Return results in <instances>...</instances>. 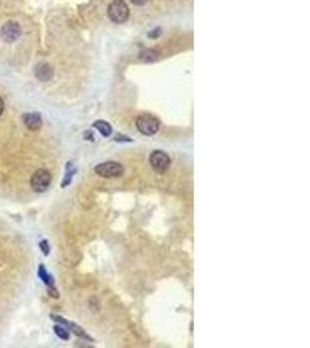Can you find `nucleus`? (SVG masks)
<instances>
[{"label":"nucleus","mask_w":310,"mask_h":348,"mask_svg":"<svg viewBox=\"0 0 310 348\" xmlns=\"http://www.w3.org/2000/svg\"><path fill=\"white\" fill-rule=\"evenodd\" d=\"M34 72L35 77H36L38 80L44 81V83L53 79L55 74L54 67L51 66L49 63H47V62H40V63L35 65Z\"/></svg>","instance_id":"0eeeda50"},{"label":"nucleus","mask_w":310,"mask_h":348,"mask_svg":"<svg viewBox=\"0 0 310 348\" xmlns=\"http://www.w3.org/2000/svg\"><path fill=\"white\" fill-rule=\"evenodd\" d=\"M22 121H24V125L31 131H37L42 128V118L40 114L36 112L24 114Z\"/></svg>","instance_id":"1a4fd4ad"},{"label":"nucleus","mask_w":310,"mask_h":348,"mask_svg":"<svg viewBox=\"0 0 310 348\" xmlns=\"http://www.w3.org/2000/svg\"><path fill=\"white\" fill-rule=\"evenodd\" d=\"M40 247H41L42 252H43V254H44V255H48V254H49V252H50V247H49V244H48L47 240H42V242L40 243Z\"/></svg>","instance_id":"2eb2a0df"},{"label":"nucleus","mask_w":310,"mask_h":348,"mask_svg":"<svg viewBox=\"0 0 310 348\" xmlns=\"http://www.w3.org/2000/svg\"><path fill=\"white\" fill-rule=\"evenodd\" d=\"M51 180H53V177H51L49 171L43 170V168L37 170L31 179V190L36 191V193H43L49 188Z\"/></svg>","instance_id":"20e7f679"},{"label":"nucleus","mask_w":310,"mask_h":348,"mask_svg":"<svg viewBox=\"0 0 310 348\" xmlns=\"http://www.w3.org/2000/svg\"><path fill=\"white\" fill-rule=\"evenodd\" d=\"M4 108H5V103H4V100L0 97V116H1V114L4 113Z\"/></svg>","instance_id":"f3484780"},{"label":"nucleus","mask_w":310,"mask_h":348,"mask_svg":"<svg viewBox=\"0 0 310 348\" xmlns=\"http://www.w3.org/2000/svg\"><path fill=\"white\" fill-rule=\"evenodd\" d=\"M38 278H40L42 281L46 284V285L48 288L49 287H55V280L53 279V276H51L49 273L47 272L46 267H44L43 265H40V267H38Z\"/></svg>","instance_id":"f8f14e48"},{"label":"nucleus","mask_w":310,"mask_h":348,"mask_svg":"<svg viewBox=\"0 0 310 348\" xmlns=\"http://www.w3.org/2000/svg\"><path fill=\"white\" fill-rule=\"evenodd\" d=\"M158 58H159V54L153 49H147L140 54V60L144 63H154V62L158 61Z\"/></svg>","instance_id":"9b49d317"},{"label":"nucleus","mask_w":310,"mask_h":348,"mask_svg":"<svg viewBox=\"0 0 310 348\" xmlns=\"http://www.w3.org/2000/svg\"><path fill=\"white\" fill-rule=\"evenodd\" d=\"M76 167L73 166L72 161L66 162L65 166V175H64V180L62 182V188H65L66 186H69L71 184V180H72V177L76 174Z\"/></svg>","instance_id":"ddd939ff"},{"label":"nucleus","mask_w":310,"mask_h":348,"mask_svg":"<svg viewBox=\"0 0 310 348\" xmlns=\"http://www.w3.org/2000/svg\"><path fill=\"white\" fill-rule=\"evenodd\" d=\"M136 128L141 134L145 136H153L157 134L160 128V122L153 114H141L136 119Z\"/></svg>","instance_id":"f257e3e1"},{"label":"nucleus","mask_w":310,"mask_h":348,"mask_svg":"<svg viewBox=\"0 0 310 348\" xmlns=\"http://www.w3.org/2000/svg\"><path fill=\"white\" fill-rule=\"evenodd\" d=\"M130 1L134 5H136V6H143V5L147 4V2L149 1V0H130Z\"/></svg>","instance_id":"dca6fc26"},{"label":"nucleus","mask_w":310,"mask_h":348,"mask_svg":"<svg viewBox=\"0 0 310 348\" xmlns=\"http://www.w3.org/2000/svg\"><path fill=\"white\" fill-rule=\"evenodd\" d=\"M21 26L15 21H7L0 29V38L5 43H14L21 36Z\"/></svg>","instance_id":"423d86ee"},{"label":"nucleus","mask_w":310,"mask_h":348,"mask_svg":"<svg viewBox=\"0 0 310 348\" xmlns=\"http://www.w3.org/2000/svg\"><path fill=\"white\" fill-rule=\"evenodd\" d=\"M50 317H51V319L55 320V321H57V323L65 325V326H66L67 328H69L70 331H72V332L75 333L76 336H78V337H80V338H84V339H86V340H89V341H93L92 338L90 337L89 334H87V333L85 332V331H84L82 327H79L77 324L71 323V321L64 319V318H62V317L56 316V315H50Z\"/></svg>","instance_id":"6e6552de"},{"label":"nucleus","mask_w":310,"mask_h":348,"mask_svg":"<svg viewBox=\"0 0 310 348\" xmlns=\"http://www.w3.org/2000/svg\"><path fill=\"white\" fill-rule=\"evenodd\" d=\"M108 18L115 24H124L128 20L130 15V9H129L127 2L124 0H114L108 6Z\"/></svg>","instance_id":"f03ea898"},{"label":"nucleus","mask_w":310,"mask_h":348,"mask_svg":"<svg viewBox=\"0 0 310 348\" xmlns=\"http://www.w3.org/2000/svg\"><path fill=\"white\" fill-rule=\"evenodd\" d=\"M54 331H55V333L57 334V337L61 338V339H63V340H69L70 339V334L64 327L58 326V325H56V326H54Z\"/></svg>","instance_id":"4468645a"},{"label":"nucleus","mask_w":310,"mask_h":348,"mask_svg":"<svg viewBox=\"0 0 310 348\" xmlns=\"http://www.w3.org/2000/svg\"><path fill=\"white\" fill-rule=\"evenodd\" d=\"M149 161L151 167L154 168V171H156L157 173L159 174L165 173V172L169 171L171 166V159L169 155L165 154L164 151H154L153 154L150 155Z\"/></svg>","instance_id":"39448f33"},{"label":"nucleus","mask_w":310,"mask_h":348,"mask_svg":"<svg viewBox=\"0 0 310 348\" xmlns=\"http://www.w3.org/2000/svg\"><path fill=\"white\" fill-rule=\"evenodd\" d=\"M92 127L98 130V131L103 136V137H109L113 132L112 126L109 125L108 122L103 121V120H98V121H95L92 125Z\"/></svg>","instance_id":"9d476101"},{"label":"nucleus","mask_w":310,"mask_h":348,"mask_svg":"<svg viewBox=\"0 0 310 348\" xmlns=\"http://www.w3.org/2000/svg\"><path fill=\"white\" fill-rule=\"evenodd\" d=\"M94 172L101 178H120L124 173V167L118 161H106L96 165Z\"/></svg>","instance_id":"7ed1b4c3"}]
</instances>
